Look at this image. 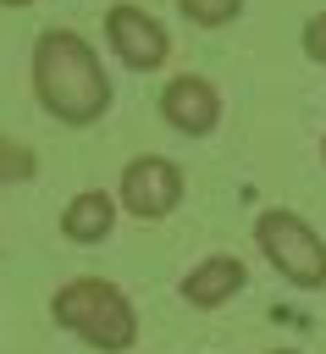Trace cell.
Instances as JSON below:
<instances>
[{
    "mask_svg": "<svg viewBox=\"0 0 326 354\" xmlns=\"http://www.w3.org/2000/svg\"><path fill=\"white\" fill-rule=\"evenodd\" d=\"M33 94L44 105V116H55L61 127H94L111 111V77L94 55V44L72 28H44L33 39Z\"/></svg>",
    "mask_w": 326,
    "mask_h": 354,
    "instance_id": "1",
    "label": "cell"
},
{
    "mask_svg": "<svg viewBox=\"0 0 326 354\" xmlns=\"http://www.w3.org/2000/svg\"><path fill=\"white\" fill-rule=\"evenodd\" d=\"M50 315H55L61 332L83 337L99 354H127L138 343V310L105 277H72V282H61L55 299H50Z\"/></svg>",
    "mask_w": 326,
    "mask_h": 354,
    "instance_id": "2",
    "label": "cell"
},
{
    "mask_svg": "<svg viewBox=\"0 0 326 354\" xmlns=\"http://www.w3.org/2000/svg\"><path fill=\"white\" fill-rule=\"evenodd\" d=\"M254 249L276 266L282 282H293L304 293L326 288V238L298 210H260L254 216Z\"/></svg>",
    "mask_w": 326,
    "mask_h": 354,
    "instance_id": "3",
    "label": "cell"
},
{
    "mask_svg": "<svg viewBox=\"0 0 326 354\" xmlns=\"http://www.w3.org/2000/svg\"><path fill=\"white\" fill-rule=\"evenodd\" d=\"M188 194V177L171 155H133L116 177V205L138 221H166Z\"/></svg>",
    "mask_w": 326,
    "mask_h": 354,
    "instance_id": "4",
    "label": "cell"
},
{
    "mask_svg": "<svg viewBox=\"0 0 326 354\" xmlns=\"http://www.w3.org/2000/svg\"><path fill=\"white\" fill-rule=\"evenodd\" d=\"M105 39H111L116 61L133 66V72H155V66H166V55H171L166 28H160L144 6H111V17H105Z\"/></svg>",
    "mask_w": 326,
    "mask_h": 354,
    "instance_id": "5",
    "label": "cell"
},
{
    "mask_svg": "<svg viewBox=\"0 0 326 354\" xmlns=\"http://www.w3.org/2000/svg\"><path fill=\"white\" fill-rule=\"evenodd\" d=\"M160 122L177 127V133H188V138L215 133V122H221V94H215V83L199 77V72L171 77V83L160 88Z\"/></svg>",
    "mask_w": 326,
    "mask_h": 354,
    "instance_id": "6",
    "label": "cell"
},
{
    "mask_svg": "<svg viewBox=\"0 0 326 354\" xmlns=\"http://www.w3.org/2000/svg\"><path fill=\"white\" fill-rule=\"evenodd\" d=\"M243 282H249V266H243L238 254H204V260L177 282V293H182V304H193V310H221L232 293H243Z\"/></svg>",
    "mask_w": 326,
    "mask_h": 354,
    "instance_id": "7",
    "label": "cell"
},
{
    "mask_svg": "<svg viewBox=\"0 0 326 354\" xmlns=\"http://www.w3.org/2000/svg\"><path fill=\"white\" fill-rule=\"evenodd\" d=\"M116 194H105V188H83V194H72L66 199V210H61V238L66 243H105L111 232H116Z\"/></svg>",
    "mask_w": 326,
    "mask_h": 354,
    "instance_id": "8",
    "label": "cell"
},
{
    "mask_svg": "<svg viewBox=\"0 0 326 354\" xmlns=\"http://www.w3.org/2000/svg\"><path fill=\"white\" fill-rule=\"evenodd\" d=\"M33 171H39V155H33L28 144H17V138L0 133V188H6V183H28Z\"/></svg>",
    "mask_w": 326,
    "mask_h": 354,
    "instance_id": "9",
    "label": "cell"
},
{
    "mask_svg": "<svg viewBox=\"0 0 326 354\" xmlns=\"http://www.w3.org/2000/svg\"><path fill=\"white\" fill-rule=\"evenodd\" d=\"M177 6L193 28H227L232 17H243V0H177Z\"/></svg>",
    "mask_w": 326,
    "mask_h": 354,
    "instance_id": "10",
    "label": "cell"
},
{
    "mask_svg": "<svg viewBox=\"0 0 326 354\" xmlns=\"http://www.w3.org/2000/svg\"><path fill=\"white\" fill-rule=\"evenodd\" d=\"M298 44H304V55H309L315 66H326V11H315V17L304 22V33H298Z\"/></svg>",
    "mask_w": 326,
    "mask_h": 354,
    "instance_id": "11",
    "label": "cell"
},
{
    "mask_svg": "<svg viewBox=\"0 0 326 354\" xmlns=\"http://www.w3.org/2000/svg\"><path fill=\"white\" fill-rule=\"evenodd\" d=\"M0 6H33V0H0Z\"/></svg>",
    "mask_w": 326,
    "mask_h": 354,
    "instance_id": "12",
    "label": "cell"
},
{
    "mask_svg": "<svg viewBox=\"0 0 326 354\" xmlns=\"http://www.w3.org/2000/svg\"><path fill=\"white\" fill-rule=\"evenodd\" d=\"M271 354H298V348H271Z\"/></svg>",
    "mask_w": 326,
    "mask_h": 354,
    "instance_id": "13",
    "label": "cell"
},
{
    "mask_svg": "<svg viewBox=\"0 0 326 354\" xmlns=\"http://www.w3.org/2000/svg\"><path fill=\"white\" fill-rule=\"evenodd\" d=\"M320 160H326V138H320Z\"/></svg>",
    "mask_w": 326,
    "mask_h": 354,
    "instance_id": "14",
    "label": "cell"
}]
</instances>
